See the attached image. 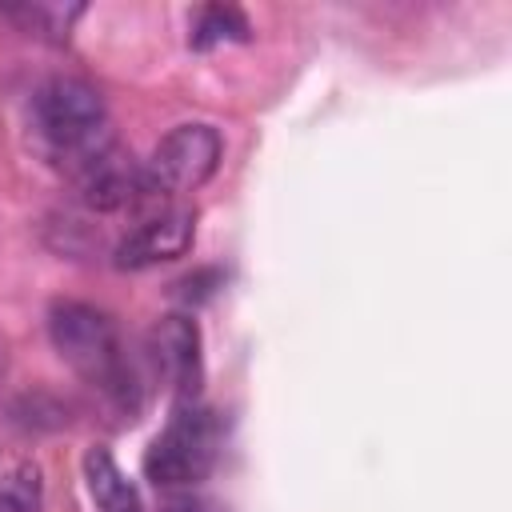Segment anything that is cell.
Masks as SVG:
<instances>
[{"mask_svg": "<svg viewBox=\"0 0 512 512\" xmlns=\"http://www.w3.org/2000/svg\"><path fill=\"white\" fill-rule=\"evenodd\" d=\"M224 140L212 124H176L144 160V180L152 196H180L208 184L220 168Z\"/></svg>", "mask_w": 512, "mask_h": 512, "instance_id": "4", "label": "cell"}, {"mask_svg": "<svg viewBox=\"0 0 512 512\" xmlns=\"http://www.w3.org/2000/svg\"><path fill=\"white\" fill-rule=\"evenodd\" d=\"M44 508V472L36 464H16L0 476V512H40Z\"/></svg>", "mask_w": 512, "mask_h": 512, "instance_id": "10", "label": "cell"}, {"mask_svg": "<svg viewBox=\"0 0 512 512\" xmlns=\"http://www.w3.org/2000/svg\"><path fill=\"white\" fill-rule=\"evenodd\" d=\"M84 484H88V496H92L96 512H144L136 484L124 476L116 456L100 444L84 452Z\"/></svg>", "mask_w": 512, "mask_h": 512, "instance_id": "8", "label": "cell"}, {"mask_svg": "<svg viewBox=\"0 0 512 512\" xmlns=\"http://www.w3.org/2000/svg\"><path fill=\"white\" fill-rule=\"evenodd\" d=\"M220 452V424L208 408H200L196 400H180L164 424V432L148 444L144 452V476L164 488H196Z\"/></svg>", "mask_w": 512, "mask_h": 512, "instance_id": "3", "label": "cell"}, {"mask_svg": "<svg viewBox=\"0 0 512 512\" xmlns=\"http://www.w3.org/2000/svg\"><path fill=\"white\" fill-rule=\"evenodd\" d=\"M216 288H220V272H216V268H200V272H192V276H184V280L176 284V296L188 300V304H200V300H208Z\"/></svg>", "mask_w": 512, "mask_h": 512, "instance_id": "12", "label": "cell"}, {"mask_svg": "<svg viewBox=\"0 0 512 512\" xmlns=\"http://www.w3.org/2000/svg\"><path fill=\"white\" fill-rule=\"evenodd\" d=\"M192 236H196V216L188 208H164L140 220L128 236H120V244L112 248V260L116 268H128V272L168 264L192 248Z\"/></svg>", "mask_w": 512, "mask_h": 512, "instance_id": "6", "label": "cell"}, {"mask_svg": "<svg viewBox=\"0 0 512 512\" xmlns=\"http://www.w3.org/2000/svg\"><path fill=\"white\" fill-rule=\"evenodd\" d=\"M160 512H224V508H220L212 496L196 492V488H176V492L164 496Z\"/></svg>", "mask_w": 512, "mask_h": 512, "instance_id": "13", "label": "cell"}, {"mask_svg": "<svg viewBox=\"0 0 512 512\" xmlns=\"http://www.w3.org/2000/svg\"><path fill=\"white\" fill-rule=\"evenodd\" d=\"M32 128L40 136L44 156L68 172L72 180L112 152V128L104 96L80 76H52L32 96Z\"/></svg>", "mask_w": 512, "mask_h": 512, "instance_id": "1", "label": "cell"}, {"mask_svg": "<svg viewBox=\"0 0 512 512\" xmlns=\"http://www.w3.org/2000/svg\"><path fill=\"white\" fill-rule=\"evenodd\" d=\"M84 12V4H24V8H16V16L28 24V28H36V32H48V36H68L72 32V20Z\"/></svg>", "mask_w": 512, "mask_h": 512, "instance_id": "11", "label": "cell"}, {"mask_svg": "<svg viewBox=\"0 0 512 512\" xmlns=\"http://www.w3.org/2000/svg\"><path fill=\"white\" fill-rule=\"evenodd\" d=\"M48 336L64 364H72L88 384L104 388L108 396H128V364L120 352V332L112 316L84 300H56L48 308Z\"/></svg>", "mask_w": 512, "mask_h": 512, "instance_id": "2", "label": "cell"}, {"mask_svg": "<svg viewBox=\"0 0 512 512\" xmlns=\"http://www.w3.org/2000/svg\"><path fill=\"white\" fill-rule=\"evenodd\" d=\"M148 352L156 364V376L180 396V400H196L200 380H204V356H200V324L184 312H172L164 320H156V328L148 332Z\"/></svg>", "mask_w": 512, "mask_h": 512, "instance_id": "5", "label": "cell"}, {"mask_svg": "<svg viewBox=\"0 0 512 512\" xmlns=\"http://www.w3.org/2000/svg\"><path fill=\"white\" fill-rule=\"evenodd\" d=\"M4 364H8V356H4V344H0V376H4Z\"/></svg>", "mask_w": 512, "mask_h": 512, "instance_id": "14", "label": "cell"}, {"mask_svg": "<svg viewBox=\"0 0 512 512\" xmlns=\"http://www.w3.org/2000/svg\"><path fill=\"white\" fill-rule=\"evenodd\" d=\"M76 188H80V204L92 212H124V208H140L156 200L144 180V164L124 160L116 148L104 152L96 164H88L76 176Z\"/></svg>", "mask_w": 512, "mask_h": 512, "instance_id": "7", "label": "cell"}, {"mask_svg": "<svg viewBox=\"0 0 512 512\" xmlns=\"http://www.w3.org/2000/svg\"><path fill=\"white\" fill-rule=\"evenodd\" d=\"M244 40H252V24H248V16L240 8H232V4L196 8L192 28H188V44L196 52H208L216 44H244Z\"/></svg>", "mask_w": 512, "mask_h": 512, "instance_id": "9", "label": "cell"}]
</instances>
